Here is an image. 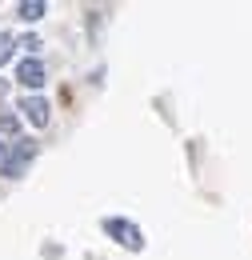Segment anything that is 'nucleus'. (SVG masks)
<instances>
[{"instance_id":"6","label":"nucleus","mask_w":252,"mask_h":260,"mask_svg":"<svg viewBox=\"0 0 252 260\" xmlns=\"http://www.w3.org/2000/svg\"><path fill=\"white\" fill-rule=\"evenodd\" d=\"M0 136H20V120L4 112V116H0Z\"/></svg>"},{"instance_id":"1","label":"nucleus","mask_w":252,"mask_h":260,"mask_svg":"<svg viewBox=\"0 0 252 260\" xmlns=\"http://www.w3.org/2000/svg\"><path fill=\"white\" fill-rule=\"evenodd\" d=\"M104 232L116 240V244H124L128 252H140L144 248V236H140V228L132 224V220H120V216H108L104 220Z\"/></svg>"},{"instance_id":"9","label":"nucleus","mask_w":252,"mask_h":260,"mask_svg":"<svg viewBox=\"0 0 252 260\" xmlns=\"http://www.w3.org/2000/svg\"><path fill=\"white\" fill-rule=\"evenodd\" d=\"M8 160V148H4V140H0V164Z\"/></svg>"},{"instance_id":"3","label":"nucleus","mask_w":252,"mask_h":260,"mask_svg":"<svg viewBox=\"0 0 252 260\" xmlns=\"http://www.w3.org/2000/svg\"><path fill=\"white\" fill-rule=\"evenodd\" d=\"M16 80H20L24 88H40L48 76H44V64H40L36 56H24V60L16 64Z\"/></svg>"},{"instance_id":"7","label":"nucleus","mask_w":252,"mask_h":260,"mask_svg":"<svg viewBox=\"0 0 252 260\" xmlns=\"http://www.w3.org/2000/svg\"><path fill=\"white\" fill-rule=\"evenodd\" d=\"M12 48H16V36H8V32H0V64L12 56Z\"/></svg>"},{"instance_id":"4","label":"nucleus","mask_w":252,"mask_h":260,"mask_svg":"<svg viewBox=\"0 0 252 260\" xmlns=\"http://www.w3.org/2000/svg\"><path fill=\"white\" fill-rule=\"evenodd\" d=\"M20 112L28 116V124H36V128H44V124L52 120L48 100H44V96H24V100H20Z\"/></svg>"},{"instance_id":"8","label":"nucleus","mask_w":252,"mask_h":260,"mask_svg":"<svg viewBox=\"0 0 252 260\" xmlns=\"http://www.w3.org/2000/svg\"><path fill=\"white\" fill-rule=\"evenodd\" d=\"M16 44H20V48H28V52H36V48H40V40H36V36H24V40H16Z\"/></svg>"},{"instance_id":"5","label":"nucleus","mask_w":252,"mask_h":260,"mask_svg":"<svg viewBox=\"0 0 252 260\" xmlns=\"http://www.w3.org/2000/svg\"><path fill=\"white\" fill-rule=\"evenodd\" d=\"M16 12H20V20H40V16L48 12V4H44V0H20Z\"/></svg>"},{"instance_id":"2","label":"nucleus","mask_w":252,"mask_h":260,"mask_svg":"<svg viewBox=\"0 0 252 260\" xmlns=\"http://www.w3.org/2000/svg\"><path fill=\"white\" fill-rule=\"evenodd\" d=\"M32 156H36V144H32V140H20L16 152H8V160H4V176H20L32 164Z\"/></svg>"}]
</instances>
